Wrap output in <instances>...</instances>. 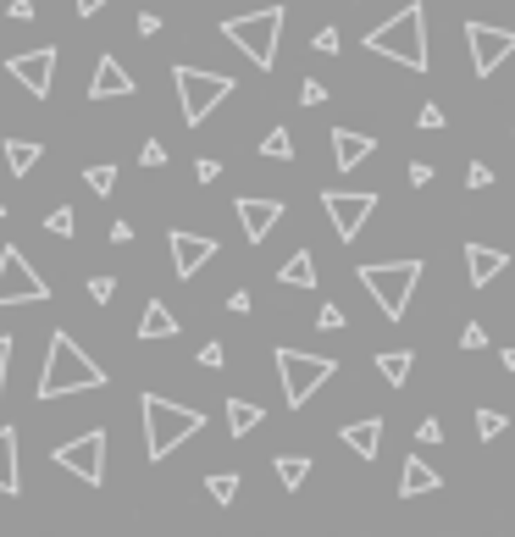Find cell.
<instances>
[{"label": "cell", "instance_id": "43", "mask_svg": "<svg viewBox=\"0 0 515 537\" xmlns=\"http://www.w3.org/2000/svg\"><path fill=\"white\" fill-rule=\"evenodd\" d=\"M316 322H322L327 333H338V327H344V311H338V305H322V316H316Z\"/></svg>", "mask_w": 515, "mask_h": 537}, {"label": "cell", "instance_id": "11", "mask_svg": "<svg viewBox=\"0 0 515 537\" xmlns=\"http://www.w3.org/2000/svg\"><path fill=\"white\" fill-rule=\"evenodd\" d=\"M322 205H327V216H333V233H338V239L355 244V233L372 222L377 194H366V189H360V194H349V189H327V194H322Z\"/></svg>", "mask_w": 515, "mask_h": 537}, {"label": "cell", "instance_id": "28", "mask_svg": "<svg viewBox=\"0 0 515 537\" xmlns=\"http://www.w3.org/2000/svg\"><path fill=\"white\" fill-rule=\"evenodd\" d=\"M261 156L266 161H294V133H288V128H272L261 139Z\"/></svg>", "mask_w": 515, "mask_h": 537}, {"label": "cell", "instance_id": "24", "mask_svg": "<svg viewBox=\"0 0 515 537\" xmlns=\"http://www.w3.org/2000/svg\"><path fill=\"white\" fill-rule=\"evenodd\" d=\"M377 371H383V382L405 388V377L416 371V355H410V349H383V355H377Z\"/></svg>", "mask_w": 515, "mask_h": 537}, {"label": "cell", "instance_id": "16", "mask_svg": "<svg viewBox=\"0 0 515 537\" xmlns=\"http://www.w3.org/2000/svg\"><path fill=\"white\" fill-rule=\"evenodd\" d=\"M372 150H377L372 133H355V128H338L333 133V167H344V172L366 167V161H372Z\"/></svg>", "mask_w": 515, "mask_h": 537}, {"label": "cell", "instance_id": "38", "mask_svg": "<svg viewBox=\"0 0 515 537\" xmlns=\"http://www.w3.org/2000/svg\"><path fill=\"white\" fill-rule=\"evenodd\" d=\"M488 344V327L482 322H466V333H460V349H482Z\"/></svg>", "mask_w": 515, "mask_h": 537}, {"label": "cell", "instance_id": "46", "mask_svg": "<svg viewBox=\"0 0 515 537\" xmlns=\"http://www.w3.org/2000/svg\"><path fill=\"white\" fill-rule=\"evenodd\" d=\"M6 12H12L17 23H28V17H34V0H12V6H6Z\"/></svg>", "mask_w": 515, "mask_h": 537}, {"label": "cell", "instance_id": "50", "mask_svg": "<svg viewBox=\"0 0 515 537\" xmlns=\"http://www.w3.org/2000/svg\"><path fill=\"white\" fill-rule=\"evenodd\" d=\"M499 366H504V371H515V349H504V355H499Z\"/></svg>", "mask_w": 515, "mask_h": 537}, {"label": "cell", "instance_id": "17", "mask_svg": "<svg viewBox=\"0 0 515 537\" xmlns=\"http://www.w3.org/2000/svg\"><path fill=\"white\" fill-rule=\"evenodd\" d=\"M438 488H444V471H432L421 454H410L399 466V499H421V493H438Z\"/></svg>", "mask_w": 515, "mask_h": 537}, {"label": "cell", "instance_id": "34", "mask_svg": "<svg viewBox=\"0 0 515 537\" xmlns=\"http://www.w3.org/2000/svg\"><path fill=\"white\" fill-rule=\"evenodd\" d=\"M488 183H493V167H488V161H471V167H466V189H488Z\"/></svg>", "mask_w": 515, "mask_h": 537}, {"label": "cell", "instance_id": "20", "mask_svg": "<svg viewBox=\"0 0 515 537\" xmlns=\"http://www.w3.org/2000/svg\"><path fill=\"white\" fill-rule=\"evenodd\" d=\"M0 493H23V471H17V427H0Z\"/></svg>", "mask_w": 515, "mask_h": 537}, {"label": "cell", "instance_id": "36", "mask_svg": "<svg viewBox=\"0 0 515 537\" xmlns=\"http://www.w3.org/2000/svg\"><path fill=\"white\" fill-rule=\"evenodd\" d=\"M316 50H322V56H338V45H344V39H338V28H316V39H311Z\"/></svg>", "mask_w": 515, "mask_h": 537}, {"label": "cell", "instance_id": "6", "mask_svg": "<svg viewBox=\"0 0 515 537\" xmlns=\"http://www.w3.org/2000/svg\"><path fill=\"white\" fill-rule=\"evenodd\" d=\"M172 84H178V111H183V122H189V128H200V122L233 95V78H228V72L172 67Z\"/></svg>", "mask_w": 515, "mask_h": 537}, {"label": "cell", "instance_id": "7", "mask_svg": "<svg viewBox=\"0 0 515 537\" xmlns=\"http://www.w3.org/2000/svg\"><path fill=\"white\" fill-rule=\"evenodd\" d=\"M272 360H277V377H283V399H288V410H305L316 388H322V382L338 371V360H333V355H305V349H277Z\"/></svg>", "mask_w": 515, "mask_h": 537}, {"label": "cell", "instance_id": "5", "mask_svg": "<svg viewBox=\"0 0 515 537\" xmlns=\"http://www.w3.org/2000/svg\"><path fill=\"white\" fill-rule=\"evenodd\" d=\"M283 23H288L283 6H261V12L228 17V23H222V39H228V45H239L244 56L255 61V67L272 72V61H277V39H283Z\"/></svg>", "mask_w": 515, "mask_h": 537}, {"label": "cell", "instance_id": "4", "mask_svg": "<svg viewBox=\"0 0 515 537\" xmlns=\"http://www.w3.org/2000/svg\"><path fill=\"white\" fill-rule=\"evenodd\" d=\"M421 272H427L421 261H372V266H360V288L377 299V311L388 322H399L410 311V294H416Z\"/></svg>", "mask_w": 515, "mask_h": 537}, {"label": "cell", "instance_id": "44", "mask_svg": "<svg viewBox=\"0 0 515 537\" xmlns=\"http://www.w3.org/2000/svg\"><path fill=\"white\" fill-rule=\"evenodd\" d=\"M222 360H228V355H222V344H205V349H200V366H211V371H216Z\"/></svg>", "mask_w": 515, "mask_h": 537}, {"label": "cell", "instance_id": "26", "mask_svg": "<svg viewBox=\"0 0 515 537\" xmlns=\"http://www.w3.org/2000/svg\"><path fill=\"white\" fill-rule=\"evenodd\" d=\"M277 477H283V488L294 493V488H305V477H311V460H305V454H277Z\"/></svg>", "mask_w": 515, "mask_h": 537}, {"label": "cell", "instance_id": "9", "mask_svg": "<svg viewBox=\"0 0 515 537\" xmlns=\"http://www.w3.org/2000/svg\"><path fill=\"white\" fill-rule=\"evenodd\" d=\"M61 471H72L78 482H89V488H100L106 482V432L100 427H89L84 438H72V443H61L56 454H50Z\"/></svg>", "mask_w": 515, "mask_h": 537}, {"label": "cell", "instance_id": "2", "mask_svg": "<svg viewBox=\"0 0 515 537\" xmlns=\"http://www.w3.org/2000/svg\"><path fill=\"white\" fill-rule=\"evenodd\" d=\"M366 50L399 61V67H410V72H427V61H432V50H427V6L410 0L405 12H394L388 23H377L372 34H366Z\"/></svg>", "mask_w": 515, "mask_h": 537}, {"label": "cell", "instance_id": "30", "mask_svg": "<svg viewBox=\"0 0 515 537\" xmlns=\"http://www.w3.org/2000/svg\"><path fill=\"white\" fill-rule=\"evenodd\" d=\"M504 427H510V421H504V410H488V405L477 410V438H482V443H488V438H499Z\"/></svg>", "mask_w": 515, "mask_h": 537}, {"label": "cell", "instance_id": "45", "mask_svg": "<svg viewBox=\"0 0 515 537\" xmlns=\"http://www.w3.org/2000/svg\"><path fill=\"white\" fill-rule=\"evenodd\" d=\"M139 34H144V39L161 34V17H156V12H139Z\"/></svg>", "mask_w": 515, "mask_h": 537}, {"label": "cell", "instance_id": "3", "mask_svg": "<svg viewBox=\"0 0 515 537\" xmlns=\"http://www.w3.org/2000/svg\"><path fill=\"white\" fill-rule=\"evenodd\" d=\"M139 416H144V454H150V460H167L178 443H189L194 432L205 427L200 410L172 405V399H161V394H144L139 399Z\"/></svg>", "mask_w": 515, "mask_h": 537}, {"label": "cell", "instance_id": "22", "mask_svg": "<svg viewBox=\"0 0 515 537\" xmlns=\"http://www.w3.org/2000/svg\"><path fill=\"white\" fill-rule=\"evenodd\" d=\"M277 283H288V288H316V261H311V250H294L283 266H277Z\"/></svg>", "mask_w": 515, "mask_h": 537}, {"label": "cell", "instance_id": "10", "mask_svg": "<svg viewBox=\"0 0 515 537\" xmlns=\"http://www.w3.org/2000/svg\"><path fill=\"white\" fill-rule=\"evenodd\" d=\"M466 50H471V67H477L482 78H493V72H499L504 61L515 56V28H493V23H466Z\"/></svg>", "mask_w": 515, "mask_h": 537}, {"label": "cell", "instance_id": "40", "mask_svg": "<svg viewBox=\"0 0 515 537\" xmlns=\"http://www.w3.org/2000/svg\"><path fill=\"white\" fill-rule=\"evenodd\" d=\"M194 178H200V183H216V178H222V161L200 156V161H194Z\"/></svg>", "mask_w": 515, "mask_h": 537}, {"label": "cell", "instance_id": "1", "mask_svg": "<svg viewBox=\"0 0 515 537\" xmlns=\"http://www.w3.org/2000/svg\"><path fill=\"white\" fill-rule=\"evenodd\" d=\"M84 388H106V371L72 344V333H50V349H45V366H39V382H34V399H67V394H84Z\"/></svg>", "mask_w": 515, "mask_h": 537}, {"label": "cell", "instance_id": "21", "mask_svg": "<svg viewBox=\"0 0 515 537\" xmlns=\"http://www.w3.org/2000/svg\"><path fill=\"white\" fill-rule=\"evenodd\" d=\"M139 338H178V316L161 305V299H150L139 316Z\"/></svg>", "mask_w": 515, "mask_h": 537}, {"label": "cell", "instance_id": "25", "mask_svg": "<svg viewBox=\"0 0 515 537\" xmlns=\"http://www.w3.org/2000/svg\"><path fill=\"white\" fill-rule=\"evenodd\" d=\"M0 156H6V167H12L17 178H28L34 161H39V144L34 139H6V144H0Z\"/></svg>", "mask_w": 515, "mask_h": 537}, {"label": "cell", "instance_id": "48", "mask_svg": "<svg viewBox=\"0 0 515 537\" xmlns=\"http://www.w3.org/2000/svg\"><path fill=\"white\" fill-rule=\"evenodd\" d=\"M228 311H233V316L250 311V294H244V288H239V294H228Z\"/></svg>", "mask_w": 515, "mask_h": 537}, {"label": "cell", "instance_id": "39", "mask_svg": "<svg viewBox=\"0 0 515 537\" xmlns=\"http://www.w3.org/2000/svg\"><path fill=\"white\" fill-rule=\"evenodd\" d=\"M416 438H421V443H444V421H438V416H427V421L416 427Z\"/></svg>", "mask_w": 515, "mask_h": 537}, {"label": "cell", "instance_id": "23", "mask_svg": "<svg viewBox=\"0 0 515 537\" xmlns=\"http://www.w3.org/2000/svg\"><path fill=\"white\" fill-rule=\"evenodd\" d=\"M261 421H266L261 405H250V399H228V432H233V438H250Z\"/></svg>", "mask_w": 515, "mask_h": 537}, {"label": "cell", "instance_id": "15", "mask_svg": "<svg viewBox=\"0 0 515 537\" xmlns=\"http://www.w3.org/2000/svg\"><path fill=\"white\" fill-rule=\"evenodd\" d=\"M133 95V72H122L117 56L95 61V78H89V100H128Z\"/></svg>", "mask_w": 515, "mask_h": 537}, {"label": "cell", "instance_id": "51", "mask_svg": "<svg viewBox=\"0 0 515 537\" xmlns=\"http://www.w3.org/2000/svg\"><path fill=\"white\" fill-rule=\"evenodd\" d=\"M0 216H6V205H0Z\"/></svg>", "mask_w": 515, "mask_h": 537}, {"label": "cell", "instance_id": "41", "mask_svg": "<svg viewBox=\"0 0 515 537\" xmlns=\"http://www.w3.org/2000/svg\"><path fill=\"white\" fill-rule=\"evenodd\" d=\"M6 371H12V338L0 333V394H6Z\"/></svg>", "mask_w": 515, "mask_h": 537}, {"label": "cell", "instance_id": "33", "mask_svg": "<svg viewBox=\"0 0 515 537\" xmlns=\"http://www.w3.org/2000/svg\"><path fill=\"white\" fill-rule=\"evenodd\" d=\"M111 294H117V277H89V299L95 305H111Z\"/></svg>", "mask_w": 515, "mask_h": 537}, {"label": "cell", "instance_id": "31", "mask_svg": "<svg viewBox=\"0 0 515 537\" xmlns=\"http://www.w3.org/2000/svg\"><path fill=\"white\" fill-rule=\"evenodd\" d=\"M72 227H78V222H72L67 205H56V211L45 216V233H56V239H72Z\"/></svg>", "mask_w": 515, "mask_h": 537}, {"label": "cell", "instance_id": "29", "mask_svg": "<svg viewBox=\"0 0 515 537\" xmlns=\"http://www.w3.org/2000/svg\"><path fill=\"white\" fill-rule=\"evenodd\" d=\"M84 183H89L95 194H111V189H117V167H106V161H95V167H84Z\"/></svg>", "mask_w": 515, "mask_h": 537}, {"label": "cell", "instance_id": "27", "mask_svg": "<svg viewBox=\"0 0 515 537\" xmlns=\"http://www.w3.org/2000/svg\"><path fill=\"white\" fill-rule=\"evenodd\" d=\"M205 493H211L216 504H233L239 499V471H211V477H205Z\"/></svg>", "mask_w": 515, "mask_h": 537}, {"label": "cell", "instance_id": "14", "mask_svg": "<svg viewBox=\"0 0 515 537\" xmlns=\"http://www.w3.org/2000/svg\"><path fill=\"white\" fill-rule=\"evenodd\" d=\"M239 222H244V239H250V244H266V233L283 222V200H261V194H244V200H239Z\"/></svg>", "mask_w": 515, "mask_h": 537}, {"label": "cell", "instance_id": "49", "mask_svg": "<svg viewBox=\"0 0 515 537\" xmlns=\"http://www.w3.org/2000/svg\"><path fill=\"white\" fill-rule=\"evenodd\" d=\"M78 6V17H95V12H106V0H72Z\"/></svg>", "mask_w": 515, "mask_h": 537}, {"label": "cell", "instance_id": "13", "mask_svg": "<svg viewBox=\"0 0 515 537\" xmlns=\"http://www.w3.org/2000/svg\"><path fill=\"white\" fill-rule=\"evenodd\" d=\"M167 250H172V266H178V277H194L216 250H222V244L205 239V233H189V227H172V233H167Z\"/></svg>", "mask_w": 515, "mask_h": 537}, {"label": "cell", "instance_id": "37", "mask_svg": "<svg viewBox=\"0 0 515 537\" xmlns=\"http://www.w3.org/2000/svg\"><path fill=\"white\" fill-rule=\"evenodd\" d=\"M327 100V84H316V78H305L300 84V106H322Z\"/></svg>", "mask_w": 515, "mask_h": 537}, {"label": "cell", "instance_id": "8", "mask_svg": "<svg viewBox=\"0 0 515 537\" xmlns=\"http://www.w3.org/2000/svg\"><path fill=\"white\" fill-rule=\"evenodd\" d=\"M34 299H50V283L28 266L17 244H6L0 250V305H34Z\"/></svg>", "mask_w": 515, "mask_h": 537}, {"label": "cell", "instance_id": "47", "mask_svg": "<svg viewBox=\"0 0 515 537\" xmlns=\"http://www.w3.org/2000/svg\"><path fill=\"white\" fill-rule=\"evenodd\" d=\"M133 239V222H111V244H128Z\"/></svg>", "mask_w": 515, "mask_h": 537}, {"label": "cell", "instance_id": "32", "mask_svg": "<svg viewBox=\"0 0 515 537\" xmlns=\"http://www.w3.org/2000/svg\"><path fill=\"white\" fill-rule=\"evenodd\" d=\"M444 122H449V117H444V106H432V100H427V106L416 111V128H421V133H438V128H444Z\"/></svg>", "mask_w": 515, "mask_h": 537}, {"label": "cell", "instance_id": "35", "mask_svg": "<svg viewBox=\"0 0 515 537\" xmlns=\"http://www.w3.org/2000/svg\"><path fill=\"white\" fill-rule=\"evenodd\" d=\"M139 167H167V150H161V139H144V150H139Z\"/></svg>", "mask_w": 515, "mask_h": 537}, {"label": "cell", "instance_id": "42", "mask_svg": "<svg viewBox=\"0 0 515 537\" xmlns=\"http://www.w3.org/2000/svg\"><path fill=\"white\" fill-rule=\"evenodd\" d=\"M410 183H416V189H427V183H432V161H410Z\"/></svg>", "mask_w": 515, "mask_h": 537}, {"label": "cell", "instance_id": "12", "mask_svg": "<svg viewBox=\"0 0 515 537\" xmlns=\"http://www.w3.org/2000/svg\"><path fill=\"white\" fill-rule=\"evenodd\" d=\"M6 72H12V78L28 89V95L45 100L50 89H56V45H45V50H23V56L6 61Z\"/></svg>", "mask_w": 515, "mask_h": 537}, {"label": "cell", "instance_id": "18", "mask_svg": "<svg viewBox=\"0 0 515 537\" xmlns=\"http://www.w3.org/2000/svg\"><path fill=\"white\" fill-rule=\"evenodd\" d=\"M510 266V250H488V244H466V272H471V288H488L493 277Z\"/></svg>", "mask_w": 515, "mask_h": 537}, {"label": "cell", "instance_id": "19", "mask_svg": "<svg viewBox=\"0 0 515 537\" xmlns=\"http://www.w3.org/2000/svg\"><path fill=\"white\" fill-rule=\"evenodd\" d=\"M344 443L360 454V460H377V449H383V416L349 421V427H344Z\"/></svg>", "mask_w": 515, "mask_h": 537}]
</instances>
